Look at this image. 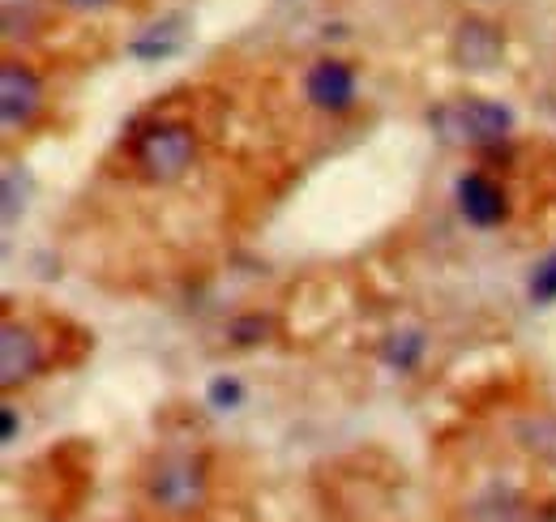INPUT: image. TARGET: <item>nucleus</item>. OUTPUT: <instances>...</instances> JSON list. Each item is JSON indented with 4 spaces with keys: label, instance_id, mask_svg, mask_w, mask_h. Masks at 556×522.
Masks as SVG:
<instances>
[{
    "label": "nucleus",
    "instance_id": "nucleus-1",
    "mask_svg": "<svg viewBox=\"0 0 556 522\" xmlns=\"http://www.w3.org/2000/svg\"><path fill=\"white\" fill-rule=\"evenodd\" d=\"M146 497L172 519H193L210 501V467L198 450H167L146 471Z\"/></svg>",
    "mask_w": 556,
    "mask_h": 522
},
{
    "label": "nucleus",
    "instance_id": "nucleus-2",
    "mask_svg": "<svg viewBox=\"0 0 556 522\" xmlns=\"http://www.w3.org/2000/svg\"><path fill=\"white\" fill-rule=\"evenodd\" d=\"M432 133L445 146H501L514 129V112L496 99H454V103H437L428 112Z\"/></svg>",
    "mask_w": 556,
    "mask_h": 522
},
{
    "label": "nucleus",
    "instance_id": "nucleus-3",
    "mask_svg": "<svg viewBox=\"0 0 556 522\" xmlns=\"http://www.w3.org/2000/svg\"><path fill=\"white\" fill-rule=\"evenodd\" d=\"M198 159V133L185 121H150L134 137V167L154 185L180 181Z\"/></svg>",
    "mask_w": 556,
    "mask_h": 522
},
{
    "label": "nucleus",
    "instance_id": "nucleus-4",
    "mask_svg": "<svg viewBox=\"0 0 556 522\" xmlns=\"http://www.w3.org/2000/svg\"><path fill=\"white\" fill-rule=\"evenodd\" d=\"M48 108V86L43 77L35 73V65L9 57L0 65V121H4V133L17 137V133H30L39 125Z\"/></svg>",
    "mask_w": 556,
    "mask_h": 522
},
{
    "label": "nucleus",
    "instance_id": "nucleus-5",
    "mask_svg": "<svg viewBox=\"0 0 556 522\" xmlns=\"http://www.w3.org/2000/svg\"><path fill=\"white\" fill-rule=\"evenodd\" d=\"M48 369V343L30 322L4 318L0 326V386L17 390L26 382H35Z\"/></svg>",
    "mask_w": 556,
    "mask_h": 522
},
{
    "label": "nucleus",
    "instance_id": "nucleus-6",
    "mask_svg": "<svg viewBox=\"0 0 556 522\" xmlns=\"http://www.w3.org/2000/svg\"><path fill=\"white\" fill-rule=\"evenodd\" d=\"M355 95H359L355 69L339 57H321L304 73V99H308V108H317L326 116H348L355 108Z\"/></svg>",
    "mask_w": 556,
    "mask_h": 522
},
{
    "label": "nucleus",
    "instance_id": "nucleus-7",
    "mask_svg": "<svg viewBox=\"0 0 556 522\" xmlns=\"http://www.w3.org/2000/svg\"><path fill=\"white\" fill-rule=\"evenodd\" d=\"M450 57L463 73H488L496 69V61L505 57V35L501 26H492L488 17H463L454 26V39H450Z\"/></svg>",
    "mask_w": 556,
    "mask_h": 522
},
{
    "label": "nucleus",
    "instance_id": "nucleus-8",
    "mask_svg": "<svg viewBox=\"0 0 556 522\" xmlns=\"http://www.w3.org/2000/svg\"><path fill=\"white\" fill-rule=\"evenodd\" d=\"M454 206H458V214L471 223V227H501L505 219H509V194L488 176V172H467V176H458V185H454Z\"/></svg>",
    "mask_w": 556,
    "mask_h": 522
},
{
    "label": "nucleus",
    "instance_id": "nucleus-9",
    "mask_svg": "<svg viewBox=\"0 0 556 522\" xmlns=\"http://www.w3.org/2000/svg\"><path fill=\"white\" fill-rule=\"evenodd\" d=\"M0 22H4V39H35L39 26L48 22V0H0Z\"/></svg>",
    "mask_w": 556,
    "mask_h": 522
},
{
    "label": "nucleus",
    "instance_id": "nucleus-10",
    "mask_svg": "<svg viewBox=\"0 0 556 522\" xmlns=\"http://www.w3.org/2000/svg\"><path fill=\"white\" fill-rule=\"evenodd\" d=\"M424 334L419 330H394V334H386V343H381V360H386V369H394V373H412L419 369V360H424Z\"/></svg>",
    "mask_w": 556,
    "mask_h": 522
},
{
    "label": "nucleus",
    "instance_id": "nucleus-11",
    "mask_svg": "<svg viewBox=\"0 0 556 522\" xmlns=\"http://www.w3.org/2000/svg\"><path fill=\"white\" fill-rule=\"evenodd\" d=\"M176 30H185V22H180V17H172V22L154 26V30H146L129 52L141 57V61H163V57H172V52L180 48V35H176Z\"/></svg>",
    "mask_w": 556,
    "mask_h": 522
},
{
    "label": "nucleus",
    "instance_id": "nucleus-12",
    "mask_svg": "<svg viewBox=\"0 0 556 522\" xmlns=\"http://www.w3.org/2000/svg\"><path fill=\"white\" fill-rule=\"evenodd\" d=\"M270 330H275L270 326V318L249 313V318H236L227 334H231V343H236V347H257V343H266V338H270Z\"/></svg>",
    "mask_w": 556,
    "mask_h": 522
},
{
    "label": "nucleus",
    "instance_id": "nucleus-13",
    "mask_svg": "<svg viewBox=\"0 0 556 522\" xmlns=\"http://www.w3.org/2000/svg\"><path fill=\"white\" fill-rule=\"evenodd\" d=\"M206 402L214 411H236L240 402H244V386H240V377H214L206 386Z\"/></svg>",
    "mask_w": 556,
    "mask_h": 522
},
{
    "label": "nucleus",
    "instance_id": "nucleus-14",
    "mask_svg": "<svg viewBox=\"0 0 556 522\" xmlns=\"http://www.w3.org/2000/svg\"><path fill=\"white\" fill-rule=\"evenodd\" d=\"M531 300L535 304H556V253L535 265V274H531Z\"/></svg>",
    "mask_w": 556,
    "mask_h": 522
},
{
    "label": "nucleus",
    "instance_id": "nucleus-15",
    "mask_svg": "<svg viewBox=\"0 0 556 522\" xmlns=\"http://www.w3.org/2000/svg\"><path fill=\"white\" fill-rule=\"evenodd\" d=\"M0 411H4V446H13V442H17V433H22V420H17V407H13V402H4Z\"/></svg>",
    "mask_w": 556,
    "mask_h": 522
},
{
    "label": "nucleus",
    "instance_id": "nucleus-16",
    "mask_svg": "<svg viewBox=\"0 0 556 522\" xmlns=\"http://www.w3.org/2000/svg\"><path fill=\"white\" fill-rule=\"evenodd\" d=\"M56 4H65L73 13H99V9H112L116 0H56Z\"/></svg>",
    "mask_w": 556,
    "mask_h": 522
},
{
    "label": "nucleus",
    "instance_id": "nucleus-17",
    "mask_svg": "<svg viewBox=\"0 0 556 522\" xmlns=\"http://www.w3.org/2000/svg\"><path fill=\"white\" fill-rule=\"evenodd\" d=\"M527 522H556V497H548L544 506H535V510H531V519H527Z\"/></svg>",
    "mask_w": 556,
    "mask_h": 522
}]
</instances>
